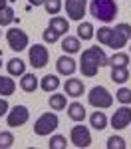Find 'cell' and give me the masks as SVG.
<instances>
[{"label": "cell", "mask_w": 131, "mask_h": 149, "mask_svg": "<svg viewBox=\"0 0 131 149\" xmlns=\"http://www.w3.org/2000/svg\"><path fill=\"white\" fill-rule=\"evenodd\" d=\"M32 6H44V0H28Z\"/></svg>", "instance_id": "35"}, {"label": "cell", "mask_w": 131, "mask_h": 149, "mask_svg": "<svg viewBox=\"0 0 131 149\" xmlns=\"http://www.w3.org/2000/svg\"><path fill=\"white\" fill-rule=\"evenodd\" d=\"M111 80L115 84H125L129 80V70L127 68H111Z\"/></svg>", "instance_id": "26"}, {"label": "cell", "mask_w": 131, "mask_h": 149, "mask_svg": "<svg viewBox=\"0 0 131 149\" xmlns=\"http://www.w3.org/2000/svg\"><path fill=\"white\" fill-rule=\"evenodd\" d=\"M14 145V133L12 131H0V149H8Z\"/></svg>", "instance_id": "32"}, {"label": "cell", "mask_w": 131, "mask_h": 149, "mask_svg": "<svg viewBox=\"0 0 131 149\" xmlns=\"http://www.w3.org/2000/svg\"><path fill=\"white\" fill-rule=\"evenodd\" d=\"M56 68H58L60 76H73L76 70H78V62L70 56H60L56 62Z\"/></svg>", "instance_id": "12"}, {"label": "cell", "mask_w": 131, "mask_h": 149, "mask_svg": "<svg viewBox=\"0 0 131 149\" xmlns=\"http://www.w3.org/2000/svg\"><path fill=\"white\" fill-rule=\"evenodd\" d=\"M50 107L54 111H62L68 107V102H66V93H52L50 95Z\"/></svg>", "instance_id": "23"}, {"label": "cell", "mask_w": 131, "mask_h": 149, "mask_svg": "<svg viewBox=\"0 0 131 149\" xmlns=\"http://www.w3.org/2000/svg\"><path fill=\"white\" fill-rule=\"evenodd\" d=\"M48 26H50V28H54L60 36H64L68 30H70V22H68L66 18H62V16H54V18L50 20V24H48Z\"/></svg>", "instance_id": "22"}, {"label": "cell", "mask_w": 131, "mask_h": 149, "mask_svg": "<svg viewBox=\"0 0 131 149\" xmlns=\"http://www.w3.org/2000/svg\"><path fill=\"white\" fill-rule=\"evenodd\" d=\"M115 100L121 105H131V90L129 88H119L117 93H115Z\"/></svg>", "instance_id": "31"}, {"label": "cell", "mask_w": 131, "mask_h": 149, "mask_svg": "<svg viewBox=\"0 0 131 149\" xmlns=\"http://www.w3.org/2000/svg\"><path fill=\"white\" fill-rule=\"evenodd\" d=\"M70 141L76 145L78 149H85V147H89L91 145V133H89V129L83 125L82 121L78 123V125H73L71 127V131H70Z\"/></svg>", "instance_id": "7"}, {"label": "cell", "mask_w": 131, "mask_h": 149, "mask_svg": "<svg viewBox=\"0 0 131 149\" xmlns=\"http://www.w3.org/2000/svg\"><path fill=\"white\" fill-rule=\"evenodd\" d=\"M0 36H2V32H0Z\"/></svg>", "instance_id": "38"}, {"label": "cell", "mask_w": 131, "mask_h": 149, "mask_svg": "<svg viewBox=\"0 0 131 149\" xmlns=\"http://www.w3.org/2000/svg\"><path fill=\"white\" fill-rule=\"evenodd\" d=\"M68 117H70L71 121H83L85 119V107H83L80 102H71L68 103Z\"/></svg>", "instance_id": "15"}, {"label": "cell", "mask_w": 131, "mask_h": 149, "mask_svg": "<svg viewBox=\"0 0 131 149\" xmlns=\"http://www.w3.org/2000/svg\"><path fill=\"white\" fill-rule=\"evenodd\" d=\"M131 123V107L129 105H121L119 109L113 111L111 115V127L113 129H125Z\"/></svg>", "instance_id": "11"}, {"label": "cell", "mask_w": 131, "mask_h": 149, "mask_svg": "<svg viewBox=\"0 0 131 149\" xmlns=\"http://www.w3.org/2000/svg\"><path fill=\"white\" fill-rule=\"evenodd\" d=\"M129 38H131V26L127 22H121V24H117V26L113 28L111 38H109V42H107V48L121 50V48L129 42Z\"/></svg>", "instance_id": "5"}, {"label": "cell", "mask_w": 131, "mask_h": 149, "mask_svg": "<svg viewBox=\"0 0 131 149\" xmlns=\"http://www.w3.org/2000/svg\"><path fill=\"white\" fill-rule=\"evenodd\" d=\"M28 60H30V66H32V68L40 70L48 64L50 52H48V48L44 46V44H34V46L30 48V52H28Z\"/></svg>", "instance_id": "9"}, {"label": "cell", "mask_w": 131, "mask_h": 149, "mask_svg": "<svg viewBox=\"0 0 131 149\" xmlns=\"http://www.w3.org/2000/svg\"><path fill=\"white\" fill-rule=\"evenodd\" d=\"M60 84H62V81H60V78L56 76V74H46V76L40 80V88H42L46 93H50V92L54 93L60 88Z\"/></svg>", "instance_id": "14"}, {"label": "cell", "mask_w": 131, "mask_h": 149, "mask_svg": "<svg viewBox=\"0 0 131 149\" xmlns=\"http://www.w3.org/2000/svg\"><path fill=\"white\" fill-rule=\"evenodd\" d=\"M42 38H44V42H48V44H56V42L60 40V34L54 30V28L48 26L46 30H44V34H42Z\"/></svg>", "instance_id": "33"}, {"label": "cell", "mask_w": 131, "mask_h": 149, "mask_svg": "<svg viewBox=\"0 0 131 149\" xmlns=\"http://www.w3.org/2000/svg\"><path fill=\"white\" fill-rule=\"evenodd\" d=\"M117 2L115 0H91L89 2V14L101 20L103 24L113 22V18L117 16Z\"/></svg>", "instance_id": "2"}, {"label": "cell", "mask_w": 131, "mask_h": 149, "mask_svg": "<svg viewBox=\"0 0 131 149\" xmlns=\"http://www.w3.org/2000/svg\"><path fill=\"white\" fill-rule=\"evenodd\" d=\"M129 52H131V50H129Z\"/></svg>", "instance_id": "39"}, {"label": "cell", "mask_w": 131, "mask_h": 149, "mask_svg": "<svg viewBox=\"0 0 131 149\" xmlns=\"http://www.w3.org/2000/svg\"><path fill=\"white\" fill-rule=\"evenodd\" d=\"M14 92H16L14 80H12L10 76H0V95L8 97V95H12Z\"/></svg>", "instance_id": "20"}, {"label": "cell", "mask_w": 131, "mask_h": 149, "mask_svg": "<svg viewBox=\"0 0 131 149\" xmlns=\"http://www.w3.org/2000/svg\"><path fill=\"white\" fill-rule=\"evenodd\" d=\"M6 42H8L10 50H14V52H22V50L28 48L30 38H28V34L24 32L22 28H10V30L6 32Z\"/></svg>", "instance_id": "6"}, {"label": "cell", "mask_w": 131, "mask_h": 149, "mask_svg": "<svg viewBox=\"0 0 131 149\" xmlns=\"http://www.w3.org/2000/svg\"><path fill=\"white\" fill-rule=\"evenodd\" d=\"M89 125L97 129V131H103L107 127V117L103 111H94V113L89 115Z\"/></svg>", "instance_id": "19"}, {"label": "cell", "mask_w": 131, "mask_h": 149, "mask_svg": "<svg viewBox=\"0 0 131 149\" xmlns=\"http://www.w3.org/2000/svg\"><path fill=\"white\" fill-rule=\"evenodd\" d=\"M94 36H95L94 24L91 22H80V26H78V38L80 40H91Z\"/></svg>", "instance_id": "24"}, {"label": "cell", "mask_w": 131, "mask_h": 149, "mask_svg": "<svg viewBox=\"0 0 131 149\" xmlns=\"http://www.w3.org/2000/svg\"><path fill=\"white\" fill-rule=\"evenodd\" d=\"M105 147L107 149H127V143H125V139L121 137V135H111V137L107 139Z\"/></svg>", "instance_id": "30"}, {"label": "cell", "mask_w": 131, "mask_h": 149, "mask_svg": "<svg viewBox=\"0 0 131 149\" xmlns=\"http://www.w3.org/2000/svg\"><path fill=\"white\" fill-rule=\"evenodd\" d=\"M8 2H10V0H0V8H4V6H8Z\"/></svg>", "instance_id": "36"}, {"label": "cell", "mask_w": 131, "mask_h": 149, "mask_svg": "<svg viewBox=\"0 0 131 149\" xmlns=\"http://www.w3.org/2000/svg\"><path fill=\"white\" fill-rule=\"evenodd\" d=\"M87 102H89V105H94L95 109H107L113 103V95L107 92V88H103V86H94L87 93Z\"/></svg>", "instance_id": "4"}, {"label": "cell", "mask_w": 131, "mask_h": 149, "mask_svg": "<svg viewBox=\"0 0 131 149\" xmlns=\"http://www.w3.org/2000/svg\"><path fill=\"white\" fill-rule=\"evenodd\" d=\"M103 66H107V56H105V52H103L101 48L91 46V48H87V50L82 52L80 70H82V74L85 76V78L97 76L99 68H103Z\"/></svg>", "instance_id": "1"}, {"label": "cell", "mask_w": 131, "mask_h": 149, "mask_svg": "<svg viewBox=\"0 0 131 149\" xmlns=\"http://www.w3.org/2000/svg\"><path fill=\"white\" fill-rule=\"evenodd\" d=\"M66 95H70V97H80L83 95L85 92V86H83L82 80H76V78H70V80H66Z\"/></svg>", "instance_id": "13"}, {"label": "cell", "mask_w": 131, "mask_h": 149, "mask_svg": "<svg viewBox=\"0 0 131 149\" xmlns=\"http://www.w3.org/2000/svg\"><path fill=\"white\" fill-rule=\"evenodd\" d=\"M48 147H50V149H66V147H68V139H66V135L56 133V135H52V137H50Z\"/></svg>", "instance_id": "28"}, {"label": "cell", "mask_w": 131, "mask_h": 149, "mask_svg": "<svg viewBox=\"0 0 131 149\" xmlns=\"http://www.w3.org/2000/svg\"><path fill=\"white\" fill-rule=\"evenodd\" d=\"M85 10H87V0H66V14L70 20L82 22Z\"/></svg>", "instance_id": "10"}, {"label": "cell", "mask_w": 131, "mask_h": 149, "mask_svg": "<svg viewBox=\"0 0 131 149\" xmlns=\"http://www.w3.org/2000/svg\"><path fill=\"white\" fill-rule=\"evenodd\" d=\"M44 8H46L48 14L56 16V14H60V12H62L64 2H62V0H44Z\"/></svg>", "instance_id": "27"}, {"label": "cell", "mask_w": 131, "mask_h": 149, "mask_svg": "<svg viewBox=\"0 0 131 149\" xmlns=\"http://www.w3.org/2000/svg\"><path fill=\"white\" fill-rule=\"evenodd\" d=\"M38 86H40V80L36 78L34 74H24L22 80H20V88H22V92H26V93L36 92Z\"/></svg>", "instance_id": "17"}, {"label": "cell", "mask_w": 131, "mask_h": 149, "mask_svg": "<svg viewBox=\"0 0 131 149\" xmlns=\"http://www.w3.org/2000/svg\"><path fill=\"white\" fill-rule=\"evenodd\" d=\"M62 50L66 54H78L82 50V44H80V38L78 36H66L62 40Z\"/></svg>", "instance_id": "16"}, {"label": "cell", "mask_w": 131, "mask_h": 149, "mask_svg": "<svg viewBox=\"0 0 131 149\" xmlns=\"http://www.w3.org/2000/svg\"><path fill=\"white\" fill-rule=\"evenodd\" d=\"M60 125V119L56 113H52V111H46V113H42L38 119L34 121V133L36 135H40V137H46L50 133H54Z\"/></svg>", "instance_id": "3"}, {"label": "cell", "mask_w": 131, "mask_h": 149, "mask_svg": "<svg viewBox=\"0 0 131 149\" xmlns=\"http://www.w3.org/2000/svg\"><path fill=\"white\" fill-rule=\"evenodd\" d=\"M14 20H16V14H14V8L12 6L0 8V26H10Z\"/></svg>", "instance_id": "25"}, {"label": "cell", "mask_w": 131, "mask_h": 149, "mask_svg": "<svg viewBox=\"0 0 131 149\" xmlns=\"http://www.w3.org/2000/svg\"><path fill=\"white\" fill-rule=\"evenodd\" d=\"M6 70H8L10 76H20L22 78L24 74H26V64H24V60H20V58H12V60H8V64H6Z\"/></svg>", "instance_id": "18"}, {"label": "cell", "mask_w": 131, "mask_h": 149, "mask_svg": "<svg viewBox=\"0 0 131 149\" xmlns=\"http://www.w3.org/2000/svg\"><path fill=\"white\" fill-rule=\"evenodd\" d=\"M8 109H10V105H8V102H6V97H0V117L8 113Z\"/></svg>", "instance_id": "34"}, {"label": "cell", "mask_w": 131, "mask_h": 149, "mask_svg": "<svg viewBox=\"0 0 131 149\" xmlns=\"http://www.w3.org/2000/svg\"><path fill=\"white\" fill-rule=\"evenodd\" d=\"M127 64H129V56L123 52H115L111 58H107V66L111 68H127Z\"/></svg>", "instance_id": "21"}, {"label": "cell", "mask_w": 131, "mask_h": 149, "mask_svg": "<svg viewBox=\"0 0 131 149\" xmlns=\"http://www.w3.org/2000/svg\"><path fill=\"white\" fill-rule=\"evenodd\" d=\"M28 119H30V111H28L26 105H14V107L8 109V113H6V123H8V127H20L24 123H28Z\"/></svg>", "instance_id": "8"}, {"label": "cell", "mask_w": 131, "mask_h": 149, "mask_svg": "<svg viewBox=\"0 0 131 149\" xmlns=\"http://www.w3.org/2000/svg\"><path fill=\"white\" fill-rule=\"evenodd\" d=\"M111 32H113V28H109V26H101V28H97V32H95L97 42L103 44V46H107V42H109V38H111Z\"/></svg>", "instance_id": "29"}, {"label": "cell", "mask_w": 131, "mask_h": 149, "mask_svg": "<svg viewBox=\"0 0 131 149\" xmlns=\"http://www.w3.org/2000/svg\"><path fill=\"white\" fill-rule=\"evenodd\" d=\"M0 68H2V56H0Z\"/></svg>", "instance_id": "37"}]
</instances>
